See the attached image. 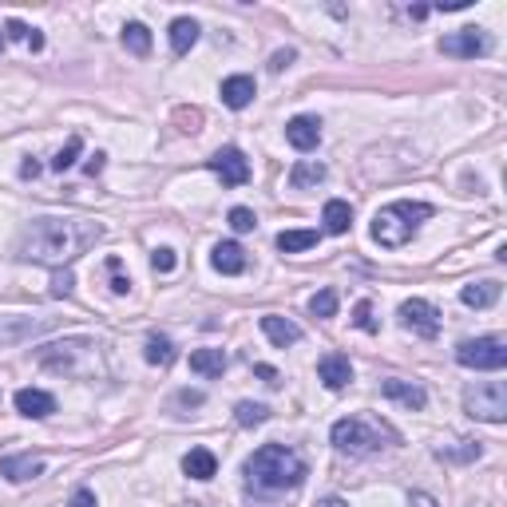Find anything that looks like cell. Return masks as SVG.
<instances>
[{"label":"cell","mask_w":507,"mask_h":507,"mask_svg":"<svg viewBox=\"0 0 507 507\" xmlns=\"http://www.w3.org/2000/svg\"><path fill=\"white\" fill-rule=\"evenodd\" d=\"M104 238V223L96 218H63V215H44L32 218L16 238V258L21 262H40L52 270L72 266L80 254H88L91 246Z\"/></svg>","instance_id":"1"},{"label":"cell","mask_w":507,"mask_h":507,"mask_svg":"<svg viewBox=\"0 0 507 507\" xmlns=\"http://www.w3.org/2000/svg\"><path fill=\"white\" fill-rule=\"evenodd\" d=\"M242 476L254 495H285L306 484V460L285 444H262L246 460Z\"/></svg>","instance_id":"2"},{"label":"cell","mask_w":507,"mask_h":507,"mask_svg":"<svg viewBox=\"0 0 507 507\" xmlns=\"http://www.w3.org/2000/svg\"><path fill=\"white\" fill-rule=\"evenodd\" d=\"M424 218H432V207L428 202H389L384 210H376L373 218V242L384 246V250H401V246L412 242V234L420 230Z\"/></svg>","instance_id":"3"},{"label":"cell","mask_w":507,"mask_h":507,"mask_svg":"<svg viewBox=\"0 0 507 507\" xmlns=\"http://www.w3.org/2000/svg\"><path fill=\"white\" fill-rule=\"evenodd\" d=\"M329 440H334V448L341 456H373V452L384 448V440H396L384 424H373V420H361V417H345L334 424V432H329Z\"/></svg>","instance_id":"4"},{"label":"cell","mask_w":507,"mask_h":507,"mask_svg":"<svg viewBox=\"0 0 507 507\" xmlns=\"http://www.w3.org/2000/svg\"><path fill=\"white\" fill-rule=\"evenodd\" d=\"M464 412L484 424L507 420V384L503 381H476L464 389Z\"/></svg>","instance_id":"5"},{"label":"cell","mask_w":507,"mask_h":507,"mask_svg":"<svg viewBox=\"0 0 507 507\" xmlns=\"http://www.w3.org/2000/svg\"><path fill=\"white\" fill-rule=\"evenodd\" d=\"M456 361L464 368H479V373H500V368L507 365V341L503 337L460 341V345H456Z\"/></svg>","instance_id":"6"},{"label":"cell","mask_w":507,"mask_h":507,"mask_svg":"<svg viewBox=\"0 0 507 507\" xmlns=\"http://www.w3.org/2000/svg\"><path fill=\"white\" fill-rule=\"evenodd\" d=\"M48 329H56V317H48V313H0V349L4 345H24V341L48 334Z\"/></svg>","instance_id":"7"},{"label":"cell","mask_w":507,"mask_h":507,"mask_svg":"<svg viewBox=\"0 0 507 507\" xmlns=\"http://www.w3.org/2000/svg\"><path fill=\"white\" fill-rule=\"evenodd\" d=\"M440 52L444 56H456V60H476V56H487L492 52V36L484 29H460V32H448L440 40Z\"/></svg>","instance_id":"8"},{"label":"cell","mask_w":507,"mask_h":507,"mask_svg":"<svg viewBox=\"0 0 507 507\" xmlns=\"http://www.w3.org/2000/svg\"><path fill=\"white\" fill-rule=\"evenodd\" d=\"M401 325L412 329V334L424 337V341H432L440 334V309L432 306V301H424V298H412V301H404L401 306Z\"/></svg>","instance_id":"9"},{"label":"cell","mask_w":507,"mask_h":507,"mask_svg":"<svg viewBox=\"0 0 507 507\" xmlns=\"http://www.w3.org/2000/svg\"><path fill=\"white\" fill-rule=\"evenodd\" d=\"M207 167L223 179V187H242V182H250V163H246V155L238 151V147H223V151H215L207 159Z\"/></svg>","instance_id":"10"},{"label":"cell","mask_w":507,"mask_h":507,"mask_svg":"<svg viewBox=\"0 0 507 507\" xmlns=\"http://www.w3.org/2000/svg\"><path fill=\"white\" fill-rule=\"evenodd\" d=\"M317 376H321V384H325L329 393H341V389L353 384V365H349L345 353H325L317 361Z\"/></svg>","instance_id":"11"},{"label":"cell","mask_w":507,"mask_h":507,"mask_svg":"<svg viewBox=\"0 0 507 507\" xmlns=\"http://www.w3.org/2000/svg\"><path fill=\"white\" fill-rule=\"evenodd\" d=\"M285 139H290L293 151H317V143H321V119L293 115L290 123H285Z\"/></svg>","instance_id":"12"},{"label":"cell","mask_w":507,"mask_h":507,"mask_svg":"<svg viewBox=\"0 0 507 507\" xmlns=\"http://www.w3.org/2000/svg\"><path fill=\"white\" fill-rule=\"evenodd\" d=\"M13 404H16V412H21V417H29V420H44V417H52V412H56V396L44 393V389H21V393L13 396Z\"/></svg>","instance_id":"13"},{"label":"cell","mask_w":507,"mask_h":507,"mask_svg":"<svg viewBox=\"0 0 507 507\" xmlns=\"http://www.w3.org/2000/svg\"><path fill=\"white\" fill-rule=\"evenodd\" d=\"M381 393L389 396V401L404 404V409H409V412H420L424 404H428V396H424V389H420V384H412V381H401V376H389V381L381 384Z\"/></svg>","instance_id":"14"},{"label":"cell","mask_w":507,"mask_h":507,"mask_svg":"<svg viewBox=\"0 0 507 507\" xmlns=\"http://www.w3.org/2000/svg\"><path fill=\"white\" fill-rule=\"evenodd\" d=\"M0 476H8L13 484H29V479L44 476V460L40 456H4L0 460Z\"/></svg>","instance_id":"15"},{"label":"cell","mask_w":507,"mask_h":507,"mask_svg":"<svg viewBox=\"0 0 507 507\" xmlns=\"http://www.w3.org/2000/svg\"><path fill=\"white\" fill-rule=\"evenodd\" d=\"M210 262H215L218 274H226V278H234V274L246 270V250L238 242H218L215 250H210Z\"/></svg>","instance_id":"16"},{"label":"cell","mask_w":507,"mask_h":507,"mask_svg":"<svg viewBox=\"0 0 507 507\" xmlns=\"http://www.w3.org/2000/svg\"><path fill=\"white\" fill-rule=\"evenodd\" d=\"M254 80L250 76H230L223 80V104L226 107H234V112H242V107H250L254 104Z\"/></svg>","instance_id":"17"},{"label":"cell","mask_w":507,"mask_h":507,"mask_svg":"<svg viewBox=\"0 0 507 507\" xmlns=\"http://www.w3.org/2000/svg\"><path fill=\"white\" fill-rule=\"evenodd\" d=\"M262 334L270 337L278 349H285V345H298V341H301V329L293 325V321L278 317V313H266V317H262Z\"/></svg>","instance_id":"18"},{"label":"cell","mask_w":507,"mask_h":507,"mask_svg":"<svg viewBox=\"0 0 507 507\" xmlns=\"http://www.w3.org/2000/svg\"><path fill=\"white\" fill-rule=\"evenodd\" d=\"M199 21H190V16H179V21H171V52L174 56H187L190 48L199 44Z\"/></svg>","instance_id":"19"},{"label":"cell","mask_w":507,"mask_h":507,"mask_svg":"<svg viewBox=\"0 0 507 507\" xmlns=\"http://www.w3.org/2000/svg\"><path fill=\"white\" fill-rule=\"evenodd\" d=\"M226 365H230V357L223 349H195L190 353V373H199V376H223Z\"/></svg>","instance_id":"20"},{"label":"cell","mask_w":507,"mask_h":507,"mask_svg":"<svg viewBox=\"0 0 507 507\" xmlns=\"http://www.w3.org/2000/svg\"><path fill=\"white\" fill-rule=\"evenodd\" d=\"M182 472H187L190 479H215L218 472V460L210 448H190L187 456H182Z\"/></svg>","instance_id":"21"},{"label":"cell","mask_w":507,"mask_h":507,"mask_svg":"<svg viewBox=\"0 0 507 507\" xmlns=\"http://www.w3.org/2000/svg\"><path fill=\"white\" fill-rule=\"evenodd\" d=\"M460 301H464L468 309H487L500 301V282H472L460 290Z\"/></svg>","instance_id":"22"},{"label":"cell","mask_w":507,"mask_h":507,"mask_svg":"<svg viewBox=\"0 0 507 507\" xmlns=\"http://www.w3.org/2000/svg\"><path fill=\"white\" fill-rule=\"evenodd\" d=\"M353 226V207L345 199H329L325 202V234H349Z\"/></svg>","instance_id":"23"},{"label":"cell","mask_w":507,"mask_h":507,"mask_svg":"<svg viewBox=\"0 0 507 507\" xmlns=\"http://www.w3.org/2000/svg\"><path fill=\"white\" fill-rule=\"evenodd\" d=\"M143 357H147V361H151V365L167 368V365H174V357H179V353H174V341H171V337H163V334H151V337H147V349H143Z\"/></svg>","instance_id":"24"},{"label":"cell","mask_w":507,"mask_h":507,"mask_svg":"<svg viewBox=\"0 0 507 507\" xmlns=\"http://www.w3.org/2000/svg\"><path fill=\"white\" fill-rule=\"evenodd\" d=\"M321 179H325V167H321V163H313V159H301V163H293V171H290V187H293V190L317 187Z\"/></svg>","instance_id":"25"},{"label":"cell","mask_w":507,"mask_h":507,"mask_svg":"<svg viewBox=\"0 0 507 507\" xmlns=\"http://www.w3.org/2000/svg\"><path fill=\"white\" fill-rule=\"evenodd\" d=\"M309 246H317V230H282L278 234L282 254H301V250H309Z\"/></svg>","instance_id":"26"},{"label":"cell","mask_w":507,"mask_h":507,"mask_svg":"<svg viewBox=\"0 0 507 507\" xmlns=\"http://www.w3.org/2000/svg\"><path fill=\"white\" fill-rule=\"evenodd\" d=\"M123 48L131 52V56H147V52H151V32H147V24H139V21L123 24Z\"/></svg>","instance_id":"27"},{"label":"cell","mask_w":507,"mask_h":507,"mask_svg":"<svg viewBox=\"0 0 507 507\" xmlns=\"http://www.w3.org/2000/svg\"><path fill=\"white\" fill-rule=\"evenodd\" d=\"M234 420L242 424V428H254V424H266L270 420V409H266V404H254V401H242L234 409Z\"/></svg>","instance_id":"28"},{"label":"cell","mask_w":507,"mask_h":507,"mask_svg":"<svg viewBox=\"0 0 507 507\" xmlns=\"http://www.w3.org/2000/svg\"><path fill=\"white\" fill-rule=\"evenodd\" d=\"M4 32H8V40H24L32 52H40V48H44V36L36 32V29H29L24 21H8V24H4Z\"/></svg>","instance_id":"29"},{"label":"cell","mask_w":507,"mask_h":507,"mask_svg":"<svg viewBox=\"0 0 507 507\" xmlns=\"http://www.w3.org/2000/svg\"><path fill=\"white\" fill-rule=\"evenodd\" d=\"M80 151H84V139H80V135H72V139H68V147H63V151L56 155V159H52V171H72V167H76V155Z\"/></svg>","instance_id":"30"},{"label":"cell","mask_w":507,"mask_h":507,"mask_svg":"<svg viewBox=\"0 0 507 507\" xmlns=\"http://www.w3.org/2000/svg\"><path fill=\"white\" fill-rule=\"evenodd\" d=\"M309 313L313 317H334L337 313V290H321L309 298Z\"/></svg>","instance_id":"31"},{"label":"cell","mask_w":507,"mask_h":507,"mask_svg":"<svg viewBox=\"0 0 507 507\" xmlns=\"http://www.w3.org/2000/svg\"><path fill=\"white\" fill-rule=\"evenodd\" d=\"M436 456L440 460H479L484 448H479V440H460V448H440Z\"/></svg>","instance_id":"32"},{"label":"cell","mask_w":507,"mask_h":507,"mask_svg":"<svg viewBox=\"0 0 507 507\" xmlns=\"http://www.w3.org/2000/svg\"><path fill=\"white\" fill-rule=\"evenodd\" d=\"M254 226H258L254 210H246V207H234V210H230V230H234V234H250Z\"/></svg>","instance_id":"33"},{"label":"cell","mask_w":507,"mask_h":507,"mask_svg":"<svg viewBox=\"0 0 507 507\" xmlns=\"http://www.w3.org/2000/svg\"><path fill=\"white\" fill-rule=\"evenodd\" d=\"M353 325H357V329H365V334H376L373 306H368V301H357V309H353Z\"/></svg>","instance_id":"34"},{"label":"cell","mask_w":507,"mask_h":507,"mask_svg":"<svg viewBox=\"0 0 507 507\" xmlns=\"http://www.w3.org/2000/svg\"><path fill=\"white\" fill-rule=\"evenodd\" d=\"M52 293H56V298H72V293H76V278H72V270H56V278H52Z\"/></svg>","instance_id":"35"},{"label":"cell","mask_w":507,"mask_h":507,"mask_svg":"<svg viewBox=\"0 0 507 507\" xmlns=\"http://www.w3.org/2000/svg\"><path fill=\"white\" fill-rule=\"evenodd\" d=\"M151 266H155V274H171L174 270V250H167V246H163V250H155L151 254Z\"/></svg>","instance_id":"36"},{"label":"cell","mask_w":507,"mask_h":507,"mask_svg":"<svg viewBox=\"0 0 507 507\" xmlns=\"http://www.w3.org/2000/svg\"><path fill=\"white\" fill-rule=\"evenodd\" d=\"M107 270L115 274V278H112V290H115V293H127V290H131V282L119 274V258H112V262H107Z\"/></svg>","instance_id":"37"},{"label":"cell","mask_w":507,"mask_h":507,"mask_svg":"<svg viewBox=\"0 0 507 507\" xmlns=\"http://www.w3.org/2000/svg\"><path fill=\"white\" fill-rule=\"evenodd\" d=\"M72 507H99V503H96V495H91L88 487H76V492H72Z\"/></svg>","instance_id":"38"},{"label":"cell","mask_w":507,"mask_h":507,"mask_svg":"<svg viewBox=\"0 0 507 507\" xmlns=\"http://www.w3.org/2000/svg\"><path fill=\"white\" fill-rule=\"evenodd\" d=\"M293 63V48H285V52H274V60H270V72H282V68H290Z\"/></svg>","instance_id":"39"},{"label":"cell","mask_w":507,"mask_h":507,"mask_svg":"<svg viewBox=\"0 0 507 507\" xmlns=\"http://www.w3.org/2000/svg\"><path fill=\"white\" fill-rule=\"evenodd\" d=\"M409 507H436V500H432L428 492H412V500H409Z\"/></svg>","instance_id":"40"},{"label":"cell","mask_w":507,"mask_h":507,"mask_svg":"<svg viewBox=\"0 0 507 507\" xmlns=\"http://www.w3.org/2000/svg\"><path fill=\"white\" fill-rule=\"evenodd\" d=\"M254 373H258V376H266V384H282V381H278V373H274L270 365H254Z\"/></svg>","instance_id":"41"},{"label":"cell","mask_w":507,"mask_h":507,"mask_svg":"<svg viewBox=\"0 0 507 507\" xmlns=\"http://www.w3.org/2000/svg\"><path fill=\"white\" fill-rule=\"evenodd\" d=\"M21 174H24V179H36V174H40V163H36V159H24Z\"/></svg>","instance_id":"42"},{"label":"cell","mask_w":507,"mask_h":507,"mask_svg":"<svg viewBox=\"0 0 507 507\" xmlns=\"http://www.w3.org/2000/svg\"><path fill=\"white\" fill-rule=\"evenodd\" d=\"M99 171H104V155H99V151H96V155H91V163H88V174H91V179H96V174H99Z\"/></svg>","instance_id":"43"},{"label":"cell","mask_w":507,"mask_h":507,"mask_svg":"<svg viewBox=\"0 0 507 507\" xmlns=\"http://www.w3.org/2000/svg\"><path fill=\"white\" fill-rule=\"evenodd\" d=\"M179 404H202V393H190V389H182V393H179Z\"/></svg>","instance_id":"44"},{"label":"cell","mask_w":507,"mask_h":507,"mask_svg":"<svg viewBox=\"0 0 507 507\" xmlns=\"http://www.w3.org/2000/svg\"><path fill=\"white\" fill-rule=\"evenodd\" d=\"M317 507H349V503H345V500H337V495H329V500H321Z\"/></svg>","instance_id":"45"},{"label":"cell","mask_w":507,"mask_h":507,"mask_svg":"<svg viewBox=\"0 0 507 507\" xmlns=\"http://www.w3.org/2000/svg\"><path fill=\"white\" fill-rule=\"evenodd\" d=\"M187 507H199V503H187Z\"/></svg>","instance_id":"46"}]
</instances>
